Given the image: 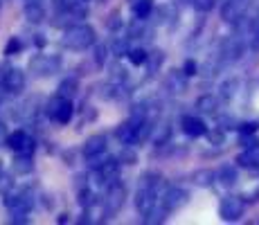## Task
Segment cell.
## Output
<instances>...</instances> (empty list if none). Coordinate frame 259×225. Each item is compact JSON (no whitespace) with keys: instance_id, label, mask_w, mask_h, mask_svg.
I'll use <instances>...</instances> for the list:
<instances>
[{"instance_id":"obj_7","label":"cell","mask_w":259,"mask_h":225,"mask_svg":"<svg viewBox=\"0 0 259 225\" xmlns=\"http://www.w3.org/2000/svg\"><path fill=\"white\" fill-rule=\"evenodd\" d=\"M243 209H246V203L239 196H226L221 198V205H219V214L223 221H239L243 216Z\"/></svg>"},{"instance_id":"obj_54","label":"cell","mask_w":259,"mask_h":225,"mask_svg":"<svg viewBox=\"0 0 259 225\" xmlns=\"http://www.w3.org/2000/svg\"><path fill=\"white\" fill-rule=\"evenodd\" d=\"M128 3H131V5H133V3H138V0H128Z\"/></svg>"},{"instance_id":"obj_42","label":"cell","mask_w":259,"mask_h":225,"mask_svg":"<svg viewBox=\"0 0 259 225\" xmlns=\"http://www.w3.org/2000/svg\"><path fill=\"white\" fill-rule=\"evenodd\" d=\"M126 41H128V36H124V38H115V43H113V52L115 54H119V57H122V54H126L128 52V48H126Z\"/></svg>"},{"instance_id":"obj_48","label":"cell","mask_w":259,"mask_h":225,"mask_svg":"<svg viewBox=\"0 0 259 225\" xmlns=\"http://www.w3.org/2000/svg\"><path fill=\"white\" fill-rule=\"evenodd\" d=\"M221 128H223V131H226V128H237V126H235V119L221 117Z\"/></svg>"},{"instance_id":"obj_2","label":"cell","mask_w":259,"mask_h":225,"mask_svg":"<svg viewBox=\"0 0 259 225\" xmlns=\"http://www.w3.org/2000/svg\"><path fill=\"white\" fill-rule=\"evenodd\" d=\"M5 205L9 209V221L12 223H27V214L32 209V194L29 189H18V192H9L5 198Z\"/></svg>"},{"instance_id":"obj_36","label":"cell","mask_w":259,"mask_h":225,"mask_svg":"<svg viewBox=\"0 0 259 225\" xmlns=\"http://www.w3.org/2000/svg\"><path fill=\"white\" fill-rule=\"evenodd\" d=\"M77 203L81 205V207H91L93 205V194H91V189L88 187H81V189H77Z\"/></svg>"},{"instance_id":"obj_3","label":"cell","mask_w":259,"mask_h":225,"mask_svg":"<svg viewBox=\"0 0 259 225\" xmlns=\"http://www.w3.org/2000/svg\"><path fill=\"white\" fill-rule=\"evenodd\" d=\"M27 68L34 77H52L61 68V59L54 57V54H36V57L29 59Z\"/></svg>"},{"instance_id":"obj_4","label":"cell","mask_w":259,"mask_h":225,"mask_svg":"<svg viewBox=\"0 0 259 225\" xmlns=\"http://www.w3.org/2000/svg\"><path fill=\"white\" fill-rule=\"evenodd\" d=\"M0 86H3V90H7V93H12V95L23 93V88H25V72L21 68L3 66V68H0Z\"/></svg>"},{"instance_id":"obj_18","label":"cell","mask_w":259,"mask_h":225,"mask_svg":"<svg viewBox=\"0 0 259 225\" xmlns=\"http://www.w3.org/2000/svg\"><path fill=\"white\" fill-rule=\"evenodd\" d=\"M239 167H246V169H259V144L255 147H246V151H241L237 156Z\"/></svg>"},{"instance_id":"obj_11","label":"cell","mask_w":259,"mask_h":225,"mask_svg":"<svg viewBox=\"0 0 259 225\" xmlns=\"http://www.w3.org/2000/svg\"><path fill=\"white\" fill-rule=\"evenodd\" d=\"M187 201H189V194L183 187H169L165 192V196H162V205H165L167 212H176Z\"/></svg>"},{"instance_id":"obj_28","label":"cell","mask_w":259,"mask_h":225,"mask_svg":"<svg viewBox=\"0 0 259 225\" xmlns=\"http://www.w3.org/2000/svg\"><path fill=\"white\" fill-rule=\"evenodd\" d=\"M126 59H128V61L133 63V66H142V63H147L149 54L144 52V50L136 48V50H128V52H126Z\"/></svg>"},{"instance_id":"obj_39","label":"cell","mask_w":259,"mask_h":225,"mask_svg":"<svg viewBox=\"0 0 259 225\" xmlns=\"http://www.w3.org/2000/svg\"><path fill=\"white\" fill-rule=\"evenodd\" d=\"M192 5H194V9H198V12H212L214 9V5H217V0H192Z\"/></svg>"},{"instance_id":"obj_21","label":"cell","mask_w":259,"mask_h":225,"mask_svg":"<svg viewBox=\"0 0 259 225\" xmlns=\"http://www.w3.org/2000/svg\"><path fill=\"white\" fill-rule=\"evenodd\" d=\"M196 108L203 115H214L219 108V99L214 97V95H201V97L196 99Z\"/></svg>"},{"instance_id":"obj_13","label":"cell","mask_w":259,"mask_h":225,"mask_svg":"<svg viewBox=\"0 0 259 225\" xmlns=\"http://www.w3.org/2000/svg\"><path fill=\"white\" fill-rule=\"evenodd\" d=\"M181 126H183V133L189 135V138H201V135L207 133L205 122L201 117H196V115H185L181 119Z\"/></svg>"},{"instance_id":"obj_6","label":"cell","mask_w":259,"mask_h":225,"mask_svg":"<svg viewBox=\"0 0 259 225\" xmlns=\"http://www.w3.org/2000/svg\"><path fill=\"white\" fill-rule=\"evenodd\" d=\"M124 203H126V187H124V183H115L108 185L106 189V196H104V207H106L108 214H117L119 209L124 207Z\"/></svg>"},{"instance_id":"obj_19","label":"cell","mask_w":259,"mask_h":225,"mask_svg":"<svg viewBox=\"0 0 259 225\" xmlns=\"http://www.w3.org/2000/svg\"><path fill=\"white\" fill-rule=\"evenodd\" d=\"M12 169H14V173H18V176H27V173H32L34 171L32 153H16V158H14V162H12Z\"/></svg>"},{"instance_id":"obj_47","label":"cell","mask_w":259,"mask_h":225,"mask_svg":"<svg viewBox=\"0 0 259 225\" xmlns=\"http://www.w3.org/2000/svg\"><path fill=\"white\" fill-rule=\"evenodd\" d=\"M119 25H122V21H119V18H117V14L113 12V14H111V18H108V27H111V29H117Z\"/></svg>"},{"instance_id":"obj_12","label":"cell","mask_w":259,"mask_h":225,"mask_svg":"<svg viewBox=\"0 0 259 225\" xmlns=\"http://www.w3.org/2000/svg\"><path fill=\"white\" fill-rule=\"evenodd\" d=\"M243 54V41L239 36H230L221 43V57L223 61H239Z\"/></svg>"},{"instance_id":"obj_32","label":"cell","mask_w":259,"mask_h":225,"mask_svg":"<svg viewBox=\"0 0 259 225\" xmlns=\"http://www.w3.org/2000/svg\"><path fill=\"white\" fill-rule=\"evenodd\" d=\"M144 21L147 18H136L131 25H128V38H140L144 34Z\"/></svg>"},{"instance_id":"obj_22","label":"cell","mask_w":259,"mask_h":225,"mask_svg":"<svg viewBox=\"0 0 259 225\" xmlns=\"http://www.w3.org/2000/svg\"><path fill=\"white\" fill-rule=\"evenodd\" d=\"M25 18L29 23H41L46 18V9H43L41 3H27L25 5Z\"/></svg>"},{"instance_id":"obj_49","label":"cell","mask_w":259,"mask_h":225,"mask_svg":"<svg viewBox=\"0 0 259 225\" xmlns=\"http://www.w3.org/2000/svg\"><path fill=\"white\" fill-rule=\"evenodd\" d=\"M74 3H77V0H57V5L63 9V12H66V9H70Z\"/></svg>"},{"instance_id":"obj_17","label":"cell","mask_w":259,"mask_h":225,"mask_svg":"<svg viewBox=\"0 0 259 225\" xmlns=\"http://www.w3.org/2000/svg\"><path fill=\"white\" fill-rule=\"evenodd\" d=\"M106 151V135H91V138L83 142V158L97 156V153Z\"/></svg>"},{"instance_id":"obj_41","label":"cell","mask_w":259,"mask_h":225,"mask_svg":"<svg viewBox=\"0 0 259 225\" xmlns=\"http://www.w3.org/2000/svg\"><path fill=\"white\" fill-rule=\"evenodd\" d=\"M136 160H138L136 151H131V149H128V144H126V149H122V156H119V162H124V164H136Z\"/></svg>"},{"instance_id":"obj_37","label":"cell","mask_w":259,"mask_h":225,"mask_svg":"<svg viewBox=\"0 0 259 225\" xmlns=\"http://www.w3.org/2000/svg\"><path fill=\"white\" fill-rule=\"evenodd\" d=\"M21 48H23L21 41H18L16 36H12L7 41V45H5V57H14V54H18L21 52Z\"/></svg>"},{"instance_id":"obj_40","label":"cell","mask_w":259,"mask_h":225,"mask_svg":"<svg viewBox=\"0 0 259 225\" xmlns=\"http://www.w3.org/2000/svg\"><path fill=\"white\" fill-rule=\"evenodd\" d=\"M12 185H14L12 176H9V173H5V171H0V194H9Z\"/></svg>"},{"instance_id":"obj_10","label":"cell","mask_w":259,"mask_h":225,"mask_svg":"<svg viewBox=\"0 0 259 225\" xmlns=\"http://www.w3.org/2000/svg\"><path fill=\"white\" fill-rule=\"evenodd\" d=\"M156 192H158V189L144 187V185H140V187H138V194H136V209L142 214V216H147V214L151 212L153 207H156Z\"/></svg>"},{"instance_id":"obj_31","label":"cell","mask_w":259,"mask_h":225,"mask_svg":"<svg viewBox=\"0 0 259 225\" xmlns=\"http://www.w3.org/2000/svg\"><path fill=\"white\" fill-rule=\"evenodd\" d=\"M106 151L104 153H97V156H91V158H86V164H88V169H93V171H97V169H102L104 164H106Z\"/></svg>"},{"instance_id":"obj_8","label":"cell","mask_w":259,"mask_h":225,"mask_svg":"<svg viewBox=\"0 0 259 225\" xmlns=\"http://www.w3.org/2000/svg\"><path fill=\"white\" fill-rule=\"evenodd\" d=\"M246 16V0H228L221 7V18L230 25H237Z\"/></svg>"},{"instance_id":"obj_9","label":"cell","mask_w":259,"mask_h":225,"mask_svg":"<svg viewBox=\"0 0 259 225\" xmlns=\"http://www.w3.org/2000/svg\"><path fill=\"white\" fill-rule=\"evenodd\" d=\"M7 144L12 151H16V153H34V140L29 138L25 131H14V133H9L7 135Z\"/></svg>"},{"instance_id":"obj_1","label":"cell","mask_w":259,"mask_h":225,"mask_svg":"<svg viewBox=\"0 0 259 225\" xmlns=\"http://www.w3.org/2000/svg\"><path fill=\"white\" fill-rule=\"evenodd\" d=\"M95 41H97V32L86 23H77V25L66 27L63 38H61L63 48L74 50V52H83V50H88L91 45H95Z\"/></svg>"},{"instance_id":"obj_35","label":"cell","mask_w":259,"mask_h":225,"mask_svg":"<svg viewBox=\"0 0 259 225\" xmlns=\"http://www.w3.org/2000/svg\"><path fill=\"white\" fill-rule=\"evenodd\" d=\"M160 173H153V171H149V173H144L142 180H140V185H144V187H151V189H158V185H160Z\"/></svg>"},{"instance_id":"obj_43","label":"cell","mask_w":259,"mask_h":225,"mask_svg":"<svg viewBox=\"0 0 259 225\" xmlns=\"http://www.w3.org/2000/svg\"><path fill=\"white\" fill-rule=\"evenodd\" d=\"M259 131V122H243L239 126V133H248V135H255Z\"/></svg>"},{"instance_id":"obj_53","label":"cell","mask_w":259,"mask_h":225,"mask_svg":"<svg viewBox=\"0 0 259 225\" xmlns=\"http://www.w3.org/2000/svg\"><path fill=\"white\" fill-rule=\"evenodd\" d=\"M27 3H41V0H27Z\"/></svg>"},{"instance_id":"obj_34","label":"cell","mask_w":259,"mask_h":225,"mask_svg":"<svg viewBox=\"0 0 259 225\" xmlns=\"http://www.w3.org/2000/svg\"><path fill=\"white\" fill-rule=\"evenodd\" d=\"M128 119H131L133 124H144V122H147V106H142V104H140V106H133L131 117H128Z\"/></svg>"},{"instance_id":"obj_27","label":"cell","mask_w":259,"mask_h":225,"mask_svg":"<svg viewBox=\"0 0 259 225\" xmlns=\"http://www.w3.org/2000/svg\"><path fill=\"white\" fill-rule=\"evenodd\" d=\"M237 90H239V79L237 77H230L228 81L221 83V97L223 99H232L237 95Z\"/></svg>"},{"instance_id":"obj_51","label":"cell","mask_w":259,"mask_h":225,"mask_svg":"<svg viewBox=\"0 0 259 225\" xmlns=\"http://www.w3.org/2000/svg\"><path fill=\"white\" fill-rule=\"evenodd\" d=\"M66 221H70V214H61V216L57 218V223H66Z\"/></svg>"},{"instance_id":"obj_44","label":"cell","mask_w":259,"mask_h":225,"mask_svg":"<svg viewBox=\"0 0 259 225\" xmlns=\"http://www.w3.org/2000/svg\"><path fill=\"white\" fill-rule=\"evenodd\" d=\"M196 70H198L196 61H192V59H187V61H185V66H183V72H185L187 77H192V74H196Z\"/></svg>"},{"instance_id":"obj_5","label":"cell","mask_w":259,"mask_h":225,"mask_svg":"<svg viewBox=\"0 0 259 225\" xmlns=\"http://www.w3.org/2000/svg\"><path fill=\"white\" fill-rule=\"evenodd\" d=\"M46 113L54 119V122H59V124H68V122L72 119V113H74V111H72L70 99H66V97H61V95H57V97H52V99L48 102Z\"/></svg>"},{"instance_id":"obj_20","label":"cell","mask_w":259,"mask_h":225,"mask_svg":"<svg viewBox=\"0 0 259 225\" xmlns=\"http://www.w3.org/2000/svg\"><path fill=\"white\" fill-rule=\"evenodd\" d=\"M217 180L223 185V187H232V185L239 180V171L235 164H221L217 171Z\"/></svg>"},{"instance_id":"obj_14","label":"cell","mask_w":259,"mask_h":225,"mask_svg":"<svg viewBox=\"0 0 259 225\" xmlns=\"http://www.w3.org/2000/svg\"><path fill=\"white\" fill-rule=\"evenodd\" d=\"M97 183L99 185H111L117 180V173H119V160L117 158H108L106 164L102 169H97Z\"/></svg>"},{"instance_id":"obj_30","label":"cell","mask_w":259,"mask_h":225,"mask_svg":"<svg viewBox=\"0 0 259 225\" xmlns=\"http://www.w3.org/2000/svg\"><path fill=\"white\" fill-rule=\"evenodd\" d=\"M169 135H171V126H169V124L165 122V124H160V126H158L156 135H153V142H156L158 147H162V144H165L167 140H169Z\"/></svg>"},{"instance_id":"obj_15","label":"cell","mask_w":259,"mask_h":225,"mask_svg":"<svg viewBox=\"0 0 259 225\" xmlns=\"http://www.w3.org/2000/svg\"><path fill=\"white\" fill-rule=\"evenodd\" d=\"M165 88L174 95H181L187 90V74L183 70H171L165 77Z\"/></svg>"},{"instance_id":"obj_38","label":"cell","mask_w":259,"mask_h":225,"mask_svg":"<svg viewBox=\"0 0 259 225\" xmlns=\"http://www.w3.org/2000/svg\"><path fill=\"white\" fill-rule=\"evenodd\" d=\"M207 140H210V144L214 147H219V144H223V140H226V135H223V128H214V131H207Z\"/></svg>"},{"instance_id":"obj_46","label":"cell","mask_w":259,"mask_h":225,"mask_svg":"<svg viewBox=\"0 0 259 225\" xmlns=\"http://www.w3.org/2000/svg\"><path fill=\"white\" fill-rule=\"evenodd\" d=\"M241 144L243 147H255V144H259L252 135H248V133H241Z\"/></svg>"},{"instance_id":"obj_50","label":"cell","mask_w":259,"mask_h":225,"mask_svg":"<svg viewBox=\"0 0 259 225\" xmlns=\"http://www.w3.org/2000/svg\"><path fill=\"white\" fill-rule=\"evenodd\" d=\"M7 128H5V124L3 122H0V144H3V142H7Z\"/></svg>"},{"instance_id":"obj_33","label":"cell","mask_w":259,"mask_h":225,"mask_svg":"<svg viewBox=\"0 0 259 225\" xmlns=\"http://www.w3.org/2000/svg\"><path fill=\"white\" fill-rule=\"evenodd\" d=\"M108 54H111V48H108V45H97V48H95V63H97V66H104V63L108 61Z\"/></svg>"},{"instance_id":"obj_52","label":"cell","mask_w":259,"mask_h":225,"mask_svg":"<svg viewBox=\"0 0 259 225\" xmlns=\"http://www.w3.org/2000/svg\"><path fill=\"white\" fill-rule=\"evenodd\" d=\"M248 201H250V203H257L259 201V189H257L255 194H250V198H248Z\"/></svg>"},{"instance_id":"obj_26","label":"cell","mask_w":259,"mask_h":225,"mask_svg":"<svg viewBox=\"0 0 259 225\" xmlns=\"http://www.w3.org/2000/svg\"><path fill=\"white\" fill-rule=\"evenodd\" d=\"M162 61H165V52H162V50H153V52L149 54V59H147V66H149V74H156L158 70H160Z\"/></svg>"},{"instance_id":"obj_23","label":"cell","mask_w":259,"mask_h":225,"mask_svg":"<svg viewBox=\"0 0 259 225\" xmlns=\"http://www.w3.org/2000/svg\"><path fill=\"white\" fill-rule=\"evenodd\" d=\"M192 180L198 187H210L214 180H217V171H212V169H198V171H194Z\"/></svg>"},{"instance_id":"obj_16","label":"cell","mask_w":259,"mask_h":225,"mask_svg":"<svg viewBox=\"0 0 259 225\" xmlns=\"http://www.w3.org/2000/svg\"><path fill=\"white\" fill-rule=\"evenodd\" d=\"M138 126H140V124H133L131 119H128V122H124V124H119L117 131H115L117 140L122 144H128V147L138 144Z\"/></svg>"},{"instance_id":"obj_29","label":"cell","mask_w":259,"mask_h":225,"mask_svg":"<svg viewBox=\"0 0 259 225\" xmlns=\"http://www.w3.org/2000/svg\"><path fill=\"white\" fill-rule=\"evenodd\" d=\"M167 214H169V212L165 209V205H162L160 209H158V207H153L151 212H149L147 216H144V223H162V221H165V216H167Z\"/></svg>"},{"instance_id":"obj_25","label":"cell","mask_w":259,"mask_h":225,"mask_svg":"<svg viewBox=\"0 0 259 225\" xmlns=\"http://www.w3.org/2000/svg\"><path fill=\"white\" fill-rule=\"evenodd\" d=\"M131 9L136 18H149L153 12V0H138V3L131 5Z\"/></svg>"},{"instance_id":"obj_24","label":"cell","mask_w":259,"mask_h":225,"mask_svg":"<svg viewBox=\"0 0 259 225\" xmlns=\"http://www.w3.org/2000/svg\"><path fill=\"white\" fill-rule=\"evenodd\" d=\"M77 90H79V81L74 77H68V79H63V81L59 83V95L66 97V99H72L74 95H77Z\"/></svg>"},{"instance_id":"obj_45","label":"cell","mask_w":259,"mask_h":225,"mask_svg":"<svg viewBox=\"0 0 259 225\" xmlns=\"http://www.w3.org/2000/svg\"><path fill=\"white\" fill-rule=\"evenodd\" d=\"M250 50L252 52H259V29H255L250 34Z\"/></svg>"}]
</instances>
